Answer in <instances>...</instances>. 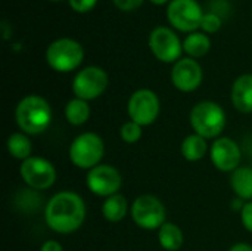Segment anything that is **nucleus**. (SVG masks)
<instances>
[{"label": "nucleus", "mask_w": 252, "mask_h": 251, "mask_svg": "<svg viewBox=\"0 0 252 251\" xmlns=\"http://www.w3.org/2000/svg\"><path fill=\"white\" fill-rule=\"evenodd\" d=\"M44 217L52 231L63 235L72 234L86 219V204L78 194L62 191L49 200Z\"/></svg>", "instance_id": "nucleus-1"}, {"label": "nucleus", "mask_w": 252, "mask_h": 251, "mask_svg": "<svg viewBox=\"0 0 252 251\" xmlns=\"http://www.w3.org/2000/svg\"><path fill=\"white\" fill-rule=\"evenodd\" d=\"M15 118L25 135H40L50 126L52 109L47 101L38 95H30L19 101Z\"/></svg>", "instance_id": "nucleus-2"}, {"label": "nucleus", "mask_w": 252, "mask_h": 251, "mask_svg": "<svg viewBox=\"0 0 252 251\" xmlns=\"http://www.w3.org/2000/svg\"><path fill=\"white\" fill-rule=\"evenodd\" d=\"M190 124L196 135L202 136L204 139H213L224 130L226 114L219 104L204 101L192 108Z\"/></svg>", "instance_id": "nucleus-3"}, {"label": "nucleus", "mask_w": 252, "mask_h": 251, "mask_svg": "<svg viewBox=\"0 0 252 251\" xmlns=\"http://www.w3.org/2000/svg\"><path fill=\"white\" fill-rule=\"evenodd\" d=\"M84 59L83 46L68 37L52 41L46 50V61L49 67L58 72H69L77 70Z\"/></svg>", "instance_id": "nucleus-4"}, {"label": "nucleus", "mask_w": 252, "mask_h": 251, "mask_svg": "<svg viewBox=\"0 0 252 251\" xmlns=\"http://www.w3.org/2000/svg\"><path fill=\"white\" fill-rule=\"evenodd\" d=\"M105 152L103 141L96 133H83L77 136L69 146V158L78 169H89L99 166Z\"/></svg>", "instance_id": "nucleus-5"}, {"label": "nucleus", "mask_w": 252, "mask_h": 251, "mask_svg": "<svg viewBox=\"0 0 252 251\" xmlns=\"http://www.w3.org/2000/svg\"><path fill=\"white\" fill-rule=\"evenodd\" d=\"M165 216L164 204L154 195H142L131 206V217L142 229H159L165 223Z\"/></svg>", "instance_id": "nucleus-6"}, {"label": "nucleus", "mask_w": 252, "mask_h": 251, "mask_svg": "<svg viewBox=\"0 0 252 251\" xmlns=\"http://www.w3.org/2000/svg\"><path fill=\"white\" fill-rule=\"evenodd\" d=\"M108 74L100 67H86L72 80V92L75 98L92 101L99 98L108 87Z\"/></svg>", "instance_id": "nucleus-7"}, {"label": "nucleus", "mask_w": 252, "mask_h": 251, "mask_svg": "<svg viewBox=\"0 0 252 251\" xmlns=\"http://www.w3.org/2000/svg\"><path fill=\"white\" fill-rule=\"evenodd\" d=\"M167 18L180 31H192L201 27L204 12L196 0H171L167 7Z\"/></svg>", "instance_id": "nucleus-8"}, {"label": "nucleus", "mask_w": 252, "mask_h": 251, "mask_svg": "<svg viewBox=\"0 0 252 251\" xmlns=\"http://www.w3.org/2000/svg\"><path fill=\"white\" fill-rule=\"evenodd\" d=\"M159 108L161 105H159V99L157 93L149 89L136 90L130 96L128 105H127V111H128L131 121L140 124L142 127L152 124L158 118Z\"/></svg>", "instance_id": "nucleus-9"}, {"label": "nucleus", "mask_w": 252, "mask_h": 251, "mask_svg": "<svg viewBox=\"0 0 252 251\" xmlns=\"http://www.w3.org/2000/svg\"><path fill=\"white\" fill-rule=\"evenodd\" d=\"M149 49L162 62H177L183 50V43L171 28L159 25L149 34Z\"/></svg>", "instance_id": "nucleus-10"}, {"label": "nucleus", "mask_w": 252, "mask_h": 251, "mask_svg": "<svg viewBox=\"0 0 252 251\" xmlns=\"http://www.w3.org/2000/svg\"><path fill=\"white\" fill-rule=\"evenodd\" d=\"M19 175L24 182L32 189H47L56 180V170L53 164L40 157H30L22 161Z\"/></svg>", "instance_id": "nucleus-11"}, {"label": "nucleus", "mask_w": 252, "mask_h": 251, "mask_svg": "<svg viewBox=\"0 0 252 251\" xmlns=\"http://www.w3.org/2000/svg\"><path fill=\"white\" fill-rule=\"evenodd\" d=\"M87 186L93 194L108 198L118 194L121 188V175L109 164H99L89 172Z\"/></svg>", "instance_id": "nucleus-12"}, {"label": "nucleus", "mask_w": 252, "mask_h": 251, "mask_svg": "<svg viewBox=\"0 0 252 251\" xmlns=\"http://www.w3.org/2000/svg\"><path fill=\"white\" fill-rule=\"evenodd\" d=\"M202 68L193 58L179 59L171 70V81L180 92H193L202 83Z\"/></svg>", "instance_id": "nucleus-13"}, {"label": "nucleus", "mask_w": 252, "mask_h": 251, "mask_svg": "<svg viewBox=\"0 0 252 251\" xmlns=\"http://www.w3.org/2000/svg\"><path fill=\"white\" fill-rule=\"evenodd\" d=\"M211 161L220 172H235L241 163V149L230 138H220L211 146Z\"/></svg>", "instance_id": "nucleus-14"}, {"label": "nucleus", "mask_w": 252, "mask_h": 251, "mask_svg": "<svg viewBox=\"0 0 252 251\" xmlns=\"http://www.w3.org/2000/svg\"><path fill=\"white\" fill-rule=\"evenodd\" d=\"M233 107L241 112H252V74H242L232 86Z\"/></svg>", "instance_id": "nucleus-15"}, {"label": "nucleus", "mask_w": 252, "mask_h": 251, "mask_svg": "<svg viewBox=\"0 0 252 251\" xmlns=\"http://www.w3.org/2000/svg\"><path fill=\"white\" fill-rule=\"evenodd\" d=\"M233 192L242 200H252V169L238 167L230 178Z\"/></svg>", "instance_id": "nucleus-16"}, {"label": "nucleus", "mask_w": 252, "mask_h": 251, "mask_svg": "<svg viewBox=\"0 0 252 251\" xmlns=\"http://www.w3.org/2000/svg\"><path fill=\"white\" fill-rule=\"evenodd\" d=\"M128 212V203L121 194H115L106 198L102 206V215L109 222H120L126 217Z\"/></svg>", "instance_id": "nucleus-17"}, {"label": "nucleus", "mask_w": 252, "mask_h": 251, "mask_svg": "<svg viewBox=\"0 0 252 251\" xmlns=\"http://www.w3.org/2000/svg\"><path fill=\"white\" fill-rule=\"evenodd\" d=\"M158 240H159V244L164 250L177 251L183 246V232L177 225L165 222L159 228Z\"/></svg>", "instance_id": "nucleus-18"}, {"label": "nucleus", "mask_w": 252, "mask_h": 251, "mask_svg": "<svg viewBox=\"0 0 252 251\" xmlns=\"http://www.w3.org/2000/svg\"><path fill=\"white\" fill-rule=\"evenodd\" d=\"M211 49V40L204 33H190L183 41V50L190 58H202Z\"/></svg>", "instance_id": "nucleus-19"}, {"label": "nucleus", "mask_w": 252, "mask_h": 251, "mask_svg": "<svg viewBox=\"0 0 252 251\" xmlns=\"http://www.w3.org/2000/svg\"><path fill=\"white\" fill-rule=\"evenodd\" d=\"M207 141L199 135H189L182 143V154L188 161H199L207 154Z\"/></svg>", "instance_id": "nucleus-20"}, {"label": "nucleus", "mask_w": 252, "mask_h": 251, "mask_svg": "<svg viewBox=\"0 0 252 251\" xmlns=\"http://www.w3.org/2000/svg\"><path fill=\"white\" fill-rule=\"evenodd\" d=\"M65 117H66L68 123L72 126L84 124L90 117V107H89L87 101H83L78 98L71 99L65 107Z\"/></svg>", "instance_id": "nucleus-21"}, {"label": "nucleus", "mask_w": 252, "mask_h": 251, "mask_svg": "<svg viewBox=\"0 0 252 251\" xmlns=\"http://www.w3.org/2000/svg\"><path fill=\"white\" fill-rule=\"evenodd\" d=\"M7 151L16 160H28L32 152L31 142L25 133H12L7 139Z\"/></svg>", "instance_id": "nucleus-22"}, {"label": "nucleus", "mask_w": 252, "mask_h": 251, "mask_svg": "<svg viewBox=\"0 0 252 251\" xmlns=\"http://www.w3.org/2000/svg\"><path fill=\"white\" fill-rule=\"evenodd\" d=\"M120 135L126 143H136L142 138V126L134 121H127L123 124Z\"/></svg>", "instance_id": "nucleus-23"}, {"label": "nucleus", "mask_w": 252, "mask_h": 251, "mask_svg": "<svg viewBox=\"0 0 252 251\" xmlns=\"http://www.w3.org/2000/svg\"><path fill=\"white\" fill-rule=\"evenodd\" d=\"M201 28L205 33H217L221 28V18L217 13H204L202 22H201Z\"/></svg>", "instance_id": "nucleus-24"}, {"label": "nucleus", "mask_w": 252, "mask_h": 251, "mask_svg": "<svg viewBox=\"0 0 252 251\" xmlns=\"http://www.w3.org/2000/svg\"><path fill=\"white\" fill-rule=\"evenodd\" d=\"M68 1H69L71 9L78 12V13L90 12L96 6V3H97V0H68Z\"/></svg>", "instance_id": "nucleus-25"}, {"label": "nucleus", "mask_w": 252, "mask_h": 251, "mask_svg": "<svg viewBox=\"0 0 252 251\" xmlns=\"http://www.w3.org/2000/svg\"><path fill=\"white\" fill-rule=\"evenodd\" d=\"M241 219H242V225L245 226V229L252 232V203H245L242 206Z\"/></svg>", "instance_id": "nucleus-26"}, {"label": "nucleus", "mask_w": 252, "mask_h": 251, "mask_svg": "<svg viewBox=\"0 0 252 251\" xmlns=\"http://www.w3.org/2000/svg\"><path fill=\"white\" fill-rule=\"evenodd\" d=\"M114 4L120 9V10H124V12H131V10H136L137 7L142 6L143 0H112Z\"/></svg>", "instance_id": "nucleus-27"}, {"label": "nucleus", "mask_w": 252, "mask_h": 251, "mask_svg": "<svg viewBox=\"0 0 252 251\" xmlns=\"http://www.w3.org/2000/svg\"><path fill=\"white\" fill-rule=\"evenodd\" d=\"M40 251H63L62 250V246L58 243V241H46Z\"/></svg>", "instance_id": "nucleus-28"}, {"label": "nucleus", "mask_w": 252, "mask_h": 251, "mask_svg": "<svg viewBox=\"0 0 252 251\" xmlns=\"http://www.w3.org/2000/svg\"><path fill=\"white\" fill-rule=\"evenodd\" d=\"M229 251H252V247L250 246V244H244V243H241V244L233 246V247H232Z\"/></svg>", "instance_id": "nucleus-29"}, {"label": "nucleus", "mask_w": 252, "mask_h": 251, "mask_svg": "<svg viewBox=\"0 0 252 251\" xmlns=\"http://www.w3.org/2000/svg\"><path fill=\"white\" fill-rule=\"evenodd\" d=\"M154 4H164V3H167L168 0H151Z\"/></svg>", "instance_id": "nucleus-30"}, {"label": "nucleus", "mask_w": 252, "mask_h": 251, "mask_svg": "<svg viewBox=\"0 0 252 251\" xmlns=\"http://www.w3.org/2000/svg\"><path fill=\"white\" fill-rule=\"evenodd\" d=\"M52 1H58V0H52Z\"/></svg>", "instance_id": "nucleus-31"}]
</instances>
